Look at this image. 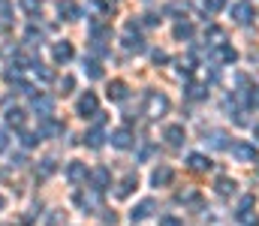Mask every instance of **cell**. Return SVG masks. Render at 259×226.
<instances>
[{
  "instance_id": "6da1fadb",
  "label": "cell",
  "mask_w": 259,
  "mask_h": 226,
  "mask_svg": "<svg viewBox=\"0 0 259 226\" xmlns=\"http://www.w3.org/2000/svg\"><path fill=\"white\" fill-rule=\"evenodd\" d=\"M169 109H172V100H169L163 91H148V94H145V106H142V112H145L148 118H163Z\"/></svg>"
},
{
  "instance_id": "7a4b0ae2",
  "label": "cell",
  "mask_w": 259,
  "mask_h": 226,
  "mask_svg": "<svg viewBox=\"0 0 259 226\" xmlns=\"http://www.w3.org/2000/svg\"><path fill=\"white\" fill-rule=\"evenodd\" d=\"M75 112H78V118H84V121H88V118H97V115H100V100H97V94H91V91L81 94L78 103H75Z\"/></svg>"
},
{
  "instance_id": "3957f363",
  "label": "cell",
  "mask_w": 259,
  "mask_h": 226,
  "mask_svg": "<svg viewBox=\"0 0 259 226\" xmlns=\"http://www.w3.org/2000/svg\"><path fill=\"white\" fill-rule=\"evenodd\" d=\"M229 151H232V157H235V160H241V163H259L256 145H250V142H232Z\"/></svg>"
},
{
  "instance_id": "277c9868",
  "label": "cell",
  "mask_w": 259,
  "mask_h": 226,
  "mask_svg": "<svg viewBox=\"0 0 259 226\" xmlns=\"http://www.w3.org/2000/svg\"><path fill=\"white\" fill-rule=\"evenodd\" d=\"M66 181L69 184H84L88 178H91V172H88V163H81V160H72L69 166H66Z\"/></svg>"
},
{
  "instance_id": "5b68a950",
  "label": "cell",
  "mask_w": 259,
  "mask_h": 226,
  "mask_svg": "<svg viewBox=\"0 0 259 226\" xmlns=\"http://www.w3.org/2000/svg\"><path fill=\"white\" fill-rule=\"evenodd\" d=\"M75 205H78L84 214H94V211H100V193H97V190H91V193H75Z\"/></svg>"
},
{
  "instance_id": "8992f818",
  "label": "cell",
  "mask_w": 259,
  "mask_h": 226,
  "mask_svg": "<svg viewBox=\"0 0 259 226\" xmlns=\"http://www.w3.org/2000/svg\"><path fill=\"white\" fill-rule=\"evenodd\" d=\"M229 15H232L235 24H250L253 21V6L250 3H232L229 6Z\"/></svg>"
},
{
  "instance_id": "52a82bcc",
  "label": "cell",
  "mask_w": 259,
  "mask_h": 226,
  "mask_svg": "<svg viewBox=\"0 0 259 226\" xmlns=\"http://www.w3.org/2000/svg\"><path fill=\"white\" fill-rule=\"evenodd\" d=\"M163 139L169 142V148H181V145H184V139H187V133H184V127H181V124H169V127L163 130Z\"/></svg>"
},
{
  "instance_id": "ba28073f",
  "label": "cell",
  "mask_w": 259,
  "mask_h": 226,
  "mask_svg": "<svg viewBox=\"0 0 259 226\" xmlns=\"http://www.w3.org/2000/svg\"><path fill=\"white\" fill-rule=\"evenodd\" d=\"M91 181H94V190L103 193L106 187H112V172H109L106 166H97V169L91 172Z\"/></svg>"
},
{
  "instance_id": "9c48e42d",
  "label": "cell",
  "mask_w": 259,
  "mask_h": 226,
  "mask_svg": "<svg viewBox=\"0 0 259 226\" xmlns=\"http://www.w3.org/2000/svg\"><path fill=\"white\" fill-rule=\"evenodd\" d=\"M52 58H55L58 64H66V61H72V58H75V49H72V42H66V39L55 42V46H52Z\"/></svg>"
},
{
  "instance_id": "30bf717a",
  "label": "cell",
  "mask_w": 259,
  "mask_h": 226,
  "mask_svg": "<svg viewBox=\"0 0 259 226\" xmlns=\"http://www.w3.org/2000/svg\"><path fill=\"white\" fill-rule=\"evenodd\" d=\"M154 208H157V205H154V199H142L139 205H133L130 220H133V223H136V220H148V217L154 214Z\"/></svg>"
},
{
  "instance_id": "8fae6325",
  "label": "cell",
  "mask_w": 259,
  "mask_h": 226,
  "mask_svg": "<svg viewBox=\"0 0 259 226\" xmlns=\"http://www.w3.org/2000/svg\"><path fill=\"white\" fill-rule=\"evenodd\" d=\"M211 58H214V64H235V61H238V52L226 42V46H217Z\"/></svg>"
},
{
  "instance_id": "7c38bea8",
  "label": "cell",
  "mask_w": 259,
  "mask_h": 226,
  "mask_svg": "<svg viewBox=\"0 0 259 226\" xmlns=\"http://www.w3.org/2000/svg\"><path fill=\"white\" fill-rule=\"evenodd\" d=\"M33 112H39V118H52V112H55V100H52L49 94L33 97Z\"/></svg>"
},
{
  "instance_id": "4fadbf2b",
  "label": "cell",
  "mask_w": 259,
  "mask_h": 226,
  "mask_svg": "<svg viewBox=\"0 0 259 226\" xmlns=\"http://www.w3.org/2000/svg\"><path fill=\"white\" fill-rule=\"evenodd\" d=\"M66 127L61 121H55V118H42V124H39V139H49V136H58V133H64Z\"/></svg>"
},
{
  "instance_id": "5bb4252c",
  "label": "cell",
  "mask_w": 259,
  "mask_h": 226,
  "mask_svg": "<svg viewBox=\"0 0 259 226\" xmlns=\"http://www.w3.org/2000/svg\"><path fill=\"white\" fill-rule=\"evenodd\" d=\"M109 142H112V145H115V148H130V145H133V133H130L127 127H118V130H112V133H109Z\"/></svg>"
},
{
  "instance_id": "9a60e30c",
  "label": "cell",
  "mask_w": 259,
  "mask_h": 226,
  "mask_svg": "<svg viewBox=\"0 0 259 226\" xmlns=\"http://www.w3.org/2000/svg\"><path fill=\"white\" fill-rule=\"evenodd\" d=\"M172 178H175V172L169 166H157L154 175H151V184L154 187H166V184H172Z\"/></svg>"
},
{
  "instance_id": "2e32d148",
  "label": "cell",
  "mask_w": 259,
  "mask_h": 226,
  "mask_svg": "<svg viewBox=\"0 0 259 226\" xmlns=\"http://www.w3.org/2000/svg\"><path fill=\"white\" fill-rule=\"evenodd\" d=\"M205 39L217 49V46H226V30L223 27H217V24H208L205 27Z\"/></svg>"
},
{
  "instance_id": "e0dca14e",
  "label": "cell",
  "mask_w": 259,
  "mask_h": 226,
  "mask_svg": "<svg viewBox=\"0 0 259 226\" xmlns=\"http://www.w3.org/2000/svg\"><path fill=\"white\" fill-rule=\"evenodd\" d=\"M235 187H238V184H235L232 178H226V175H220V178L214 181V190H217V196H232V193H235Z\"/></svg>"
},
{
  "instance_id": "ac0fdd59",
  "label": "cell",
  "mask_w": 259,
  "mask_h": 226,
  "mask_svg": "<svg viewBox=\"0 0 259 226\" xmlns=\"http://www.w3.org/2000/svg\"><path fill=\"white\" fill-rule=\"evenodd\" d=\"M106 94H109V100H115V103L127 100V81H121V78H118V81H112Z\"/></svg>"
},
{
  "instance_id": "d6986e66",
  "label": "cell",
  "mask_w": 259,
  "mask_h": 226,
  "mask_svg": "<svg viewBox=\"0 0 259 226\" xmlns=\"http://www.w3.org/2000/svg\"><path fill=\"white\" fill-rule=\"evenodd\" d=\"M6 124L15 127V130H24V109H6Z\"/></svg>"
},
{
  "instance_id": "ffe728a7",
  "label": "cell",
  "mask_w": 259,
  "mask_h": 226,
  "mask_svg": "<svg viewBox=\"0 0 259 226\" xmlns=\"http://www.w3.org/2000/svg\"><path fill=\"white\" fill-rule=\"evenodd\" d=\"M187 166H190L193 172H208V169H211V160H208L205 154H190V157H187Z\"/></svg>"
},
{
  "instance_id": "44dd1931",
  "label": "cell",
  "mask_w": 259,
  "mask_h": 226,
  "mask_svg": "<svg viewBox=\"0 0 259 226\" xmlns=\"http://www.w3.org/2000/svg\"><path fill=\"white\" fill-rule=\"evenodd\" d=\"M12 24V3L9 0H0V33H6Z\"/></svg>"
},
{
  "instance_id": "7402d4cb",
  "label": "cell",
  "mask_w": 259,
  "mask_h": 226,
  "mask_svg": "<svg viewBox=\"0 0 259 226\" xmlns=\"http://www.w3.org/2000/svg\"><path fill=\"white\" fill-rule=\"evenodd\" d=\"M58 12L64 15L66 21H75V18H81V12H78V6H75L72 0H61V6H58Z\"/></svg>"
},
{
  "instance_id": "603a6c76",
  "label": "cell",
  "mask_w": 259,
  "mask_h": 226,
  "mask_svg": "<svg viewBox=\"0 0 259 226\" xmlns=\"http://www.w3.org/2000/svg\"><path fill=\"white\" fill-rule=\"evenodd\" d=\"M136 187H139V178H136V175L130 172L127 178L121 181V187H118V199H127V196L133 193V190H136Z\"/></svg>"
},
{
  "instance_id": "cb8c5ba5",
  "label": "cell",
  "mask_w": 259,
  "mask_h": 226,
  "mask_svg": "<svg viewBox=\"0 0 259 226\" xmlns=\"http://www.w3.org/2000/svg\"><path fill=\"white\" fill-rule=\"evenodd\" d=\"M124 49H127V52H145V39H142L139 33L133 36V30L127 27V36H124Z\"/></svg>"
},
{
  "instance_id": "d4e9b609",
  "label": "cell",
  "mask_w": 259,
  "mask_h": 226,
  "mask_svg": "<svg viewBox=\"0 0 259 226\" xmlns=\"http://www.w3.org/2000/svg\"><path fill=\"white\" fill-rule=\"evenodd\" d=\"M84 75H88V78H103V67H100V61L84 58Z\"/></svg>"
},
{
  "instance_id": "484cf974",
  "label": "cell",
  "mask_w": 259,
  "mask_h": 226,
  "mask_svg": "<svg viewBox=\"0 0 259 226\" xmlns=\"http://www.w3.org/2000/svg\"><path fill=\"white\" fill-rule=\"evenodd\" d=\"M84 145H91V148H103V133H100V127H94V130L84 133Z\"/></svg>"
},
{
  "instance_id": "4316f807",
  "label": "cell",
  "mask_w": 259,
  "mask_h": 226,
  "mask_svg": "<svg viewBox=\"0 0 259 226\" xmlns=\"http://www.w3.org/2000/svg\"><path fill=\"white\" fill-rule=\"evenodd\" d=\"M190 36H193V24H190V21L175 24V39H190Z\"/></svg>"
},
{
  "instance_id": "83f0119b",
  "label": "cell",
  "mask_w": 259,
  "mask_h": 226,
  "mask_svg": "<svg viewBox=\"0 0 259 226\" xmlns=\"http://www.w3.org/2000/svg\"><path fill=\"white\" fill-rule=\"evenodd\" d=\"M166 12H178V15H187V12H190V3H187V0H172V3L166 6Z\"/></svg>"
},
{
  "instance_id": "f1b7e54d",
  "label": "cell",
  "mask_w": 259,
  "mask_h": 226,
  "mask_svg": "<svg viewBox=\"0 0 259 226\" xmlns=\"http://www.w3.org/2000/svg\"><path fill=\"white\" fill-rule=\"evenodd\" d=\"M208 136H211V148H229V142H226V133H220V130H211Z\"/></svg>"
},
{
  "instance_id": "f546056e",
  "label": "cell",
  "mask_w": 259,
  "mask_h": 226,
  "mask_svg": "<svg viewBox=\"0 0 259 226\" xmlns=\"http://www.w3.org/2000/svg\"><path fill=\"white\" fill-rule=\"evenodd\" d=\"M33 70H36V78H39V81H46V84H49V81H55V73H52L49 67H42V64H33Z\"/></svg>"
},
{
  "instance_id": "4dcf8cb0",
  "label": "cell",
  "mask_w": 259,
  "mask_h": 226,
  "mask_svg": "<svg viewBox=\"0 0 259 226\" xmlns=\"http://www.w3.org/2000/svg\"><path fill=\"white\" fill-rule=\"evenodd\" d=\"M42 139H39V133H21V145L24 148H33V145H39Z\"/></svg>"
},
{
  "instance_id": "1f68e13d",
  "label": "cell",
  "mask_w": 259,
  "mask_h": 226,
  "mask_svg": "<svg viewBox=\"0 0 259 226\" xmlns=\"http://www.w3.org/2000/svg\"><path fill=\"white\" fill-rule=\"evenodd\" d=\"M202 6H205V12H208V15H214V12H220V9L226 6V0H205Z\"/></svg>"
},
{
  "instance_id": "d6a6232c",
  "label": "cell",
  "mask_w": 259,
  "mask_h": 226,
  "mask_svg": "<svg viewBox=\"0 0 259 226\" xmlns=\"http://www.w3.org/2000/svg\"><path fill=\"white\" fill-rule=\"evenodd\" d=\"M238 220L244 226H259V214H253V211H244V214H238Z\"/></svg>"
},
{
  "instance_id": "836d02e7",
  "label": "cell",
  "mask_w": 259,
  "mask_h": 226,
  "mask_svg": "<svg viewBox=\"0 0 259 226\" xmlns=\"http://www.w3.org/2000/svg\"><path fill=\"white\" fill-rule=\"evenodd\" d=\"M253 205H256V199H253V196H241V205H238V214H244V211H253Z\"/></svg>"
},
{
  "instance_id": "e575fe53",
  "label": "cell",
  "mask_w": 259,
  "mask_h": 226,
  "mask_svg": "<svg viewBox=\"0 0 259 226\" xmlns=\"http://www.w3.org/2000/svg\"><path fill=\"white\" fill-rule=\"evenodd\" d=\"M64 220H66L64 211H52V214H49V220H46V226H61Z\"/></svg>"
},
{
  "instance_id": "d590c367",
  "label": "cell",
  "mask_w": 259,
  "mask_h": 226,
  "mask_svg": "<svg viewBox=\"0 0 259 226\" xmlns=\"http://www.w3.org/2000/svg\"><path fill=\"white\" fill-rule=\"evenodd\" d=\"M187 97H190V100H202V97H205V87H202V84H190V87H187Z\"/></svg>"
},
{
  "instance_id": "8d00e7d4",
  "label": "cell",
  "mask_w": 259,
  "mask_h": 226,
  "mask_svg": "<svg viewBox=\"0 0 259 226\" xmlns=\"http://www.w3.org/2000/svg\"><path fill=\"white\" fill-rule=\"evenodd\" d=\"M27 42H30V46H39V42H42V30L30 27V30H27Z\"/></svg>"
},
{
  "instance_id": "74e56055",
  "label": "cell",
  "mask_w": 259,
  "mask_h": 226,
  "mask_svg": "<svg viewBox=\"0 0 259 226\" xmlns=\"http://www.w3.org/2000/svg\"><path fill=\"white\" fill-rule=\"evenodd\" d=\"M52 172H55V160H42V169H39L36 175H39V178H49Z\"/></svg>"
},
{
  "instance_id": "f35d334b",
  "label": "cell",
  "mask_w": 259,
  "mask_h": 226,
  "mask_svg": "<svg viewBox=\"0 0 259 226\" xmlns=\"http://www.w3.org/2000/svg\"><path fill=\"white\" fill-rule=\"evenodd\" d=\"M196 199H199L196 190H181V193H178V202H196Z\"/></svg>"
},
{
  "instance_id": "ab89813d",
  "label": "cell",
  "mask_w": 259,
  "mask_h": 226,
  "mask_svg": "<svg viewBox=\"0 0 259 226\" xmlns=\"http://www.w3.org/2000/svg\"><path fill=\"white\" fill-rule=\"evenodd\" d=\"M72 87H75V78H72V75H64V78H61V91H64V94H72Z\"/></svg>"
},
{
  "instance_id": "60d3db41",
  "label": "cell",
  "mask_w": 259,
  "mask_h": 226,
  "mask_svg": "<svg viewBox=\"0 0 259 226\" xmlns=\"http://www.w3.org/2000/svg\"><path fill=\"white\" fill-rule=\"evenodd\" d=\"M160 226H184V223H181L175 214H163V217H160Z\"/></svg>"
},
{
  "instance_id": "b9f144b4",
  "label": "cell",
  "mask_w": 259,
  "mask_h": 226,
  "mask_svg": "<svg viewBox=\"0 0 259 226\" xmlns=\"http://www.w3.org/2000/svg\"><path fill=\"white\" fill-rule=\"evenodd\" d=\"M142 21H145L148 27H157V24H160V15H157V12H148V15H142Z\"/></svg>"
},
{
  "instance_id": "7bdbcfd3",
  "label": "cell",
  "mask_w": 259,
  "mask_h": 226,
  "mask_svg": "<svg viewBox=\"0 0 259 226\" xmlns=\"http://www.w3.org/2000/svg\"><path fill=\"white\" fill-rule=\"evenodd\" d=\"M151 58H154V64H166V61H169V55H166V52H154Z\"/></svg>"
},
{
  "instance_id": "ee69618b",
  "label": "cell",
  "mask_w": 259,
  "mask_h": 226,
  "mask_svg": "<svg viewBox=\"0 0 259 226\" xmlns=\"http://www.w3.org/2000/svg\"><path fill=\"white\" fill-rule=\"evenodd\" d=\"M6 145H9V142H6V133L0 130V151H6Z\"/></svg>"
},
{
  "instance_id": "f6af8a7d",
  "label": "cell",
  "mask_w": 259,
  "mask_h": 226,
  "mask_svg": "<svg viewBox=\"0 0 259 226\" xmlns=\"http://www.w3.org/2000/svg\"><path fill=\"white\" fill-rule=\"evenodd\" d=\"M253 136H256V139H259V124H256V127H253Z\"/></svg>"
},
{
  "instance_id": "bcb514c9",
  "label": "cell",
  "mask_w": 259,
  "mask_h": 226,
  "mask_svg": "<svg viewBox=\"0 0 259 226\" xmlns=\"http://www.w3.org/2000/svg\"><path fill=\"white\" fill-rule=\"evenodd\" d=\"M3 205H6V199H3V196H0V208H3Z\"/></svg>"
}]
</instances>
